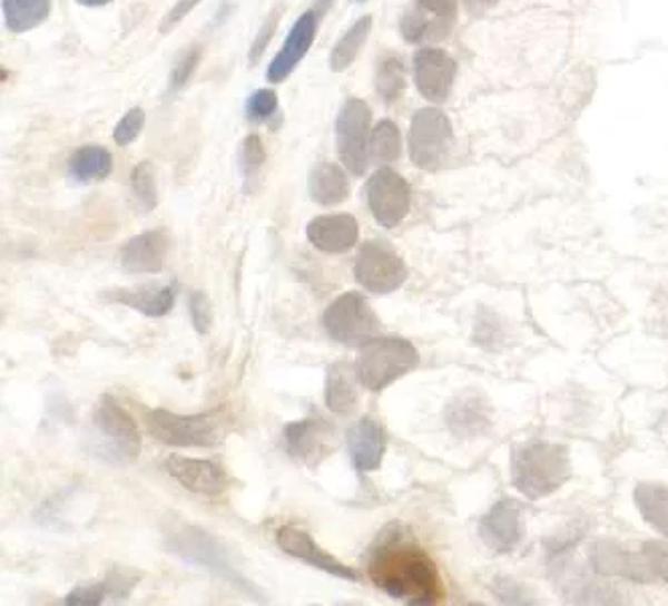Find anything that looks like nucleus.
Returning <instances> with one entry per match:
<instances>
[{"label":"nucleus","instance_id":"obj_1","mask_svg":"<svg viewBox=\"0 0 668 606\" xmlns=\"http://www.w3.org/2000/svg\"><path fill=\"white\" fill-rule=\"evenodd\" d=\"M367 576L390 598L412 606L444 603L441 570L431 554L396 526L382 531L367 556Z\"/></svg>","mask_w":668,"mask_h":606},{"label":"nucleus","instance_id":"obj_2","mask_svg":"<svg viewBox=\"0 0 668 606\" xmlns=\"http://www.w3.org/2000/svg\"><path fill=\"white\" fill-rule=\"evenodd\" d=\"M570 477L571 459L566 444L531 439L511 454V479L525 498H548Z\"/></svg>","mask_w":668,"mask_h":606},{"label":"nucleus","instance_id":"obj_3","mask_svg":"<svg viewBox=\"0 0 668 606\" xmlns=\"http://www.w3.org/2000/svg\"><path fill=\"white\" fill-rule=\"evenodd\" d=\"M148 433L170 447H203L210 449L225 439L230 414L225 407L203 414H176L166 409H151L144 414Z\"/></svg>","mask_w":668,"mask_h":606},{"label":"nucleus","instance_id":"obj_4","mask_svg":"<svg viewBox=\"0 0 668 606\" xmlns=\"http://www.w3.org/2000/svg\"><path fill=\"white\" fill-rule=\"evenodd\" d=\"M419 350L404 338H374L360 348L356 358L357 382L370 390L380 392L389 389L392 382L402 379L419 366Z\"/></svg>","mask_w":668,"mask_h":606},{"label":"nucleus","instance_id":"obj_5","mask_svg":"<svg viewBox=\"0 0 668 606\" xmlns=\"http://www.w3.org/2000/svg\"><path fill=\"white\" fill-rule=\"evenodd\" d=\"M324 328L337 344L362 348L377 338L382 324L364 295L347 292L325 310Z\"/></svg>","mask_w":668,"mask_h":606},{"label":"nucleus","instance_id":"obj_6","mask_svg":"<svg viewBox=\"0 0 668 606\" xmlns=\"http://www.w3.org/2000/svg\"><path fill=\"white\" fill-rule=\"evenodd\" d=\"M451 148H453L451 119L446 118L441 109H419L410 121L409 130V154L412 164L421 170L434 173L449 158Z\"/></svg>","mask_w":668,"mask_h":606},{"label":"nucleus","instance_id":"obj_7","mask_svg":"<svg viewBox=\"0 0 668 606\" xmlns=\"http://www.w3.org/2000/svg\"><path fill=\"white\" fill-rule=\"evenodd\" d=\"M94 424L111 461L131 463L141 453V434L130 412L114 397H101L94 412Z\"/></svg>","mask_w":668,"mask_h":606},{"label":"nucleus","instance_id":"obj_8","mask_svg":"<svg viewBox=\"0 0 668 606\" xmlns=\"http://www.w3.org/2000/svg\"><path fill=\"white\" fill-rule=\"evenodd\" d=\"M372 136V109L364 99L350 98L335 121V144L345 168L356 176L366 173Z\"/></svg>","mask_w":668,"mask_h":606},{"label":"nucleus","instance_id":"obj_9","mask_svg":"<svg viewBox=\"0 0 668 606\" xmlns=\"http://www.w3.org/2000/svg\"><path fill=\"white\" fill-rule=\"evenodd\" d=\"M354 275L356 282L366 292L386 295L404 285L409 277V270L394 247H390L386 241L377 238V241H366L362 250L357 251Z\"/></svg>","mask_w":668,"mask_h":606},{"label":"nucleus","instance_id":"obj_10","mask_svg":"<svg viewBox=\"0 0 668 606\" xmlns=\"http://www.w3.org/2000/svg\"><path fill=\"white\" fill-rule=\"evenodd\" d=\"M410 185L392 168H380L370 176L366 201L372 217L384 228L399 227L410 211Z\"/></svg>","mask_w":668,"mask_h":606},{"label":"nucleus","instance_id":"obj_11","mask_svg":"<svg viewBox=\"0 0 668 606\" xmlns=\"http://www.w3.org/2000/svg\"><path fill=\"white\" fill-rule=\"evenodd\" d=\"M456 11L459 0H414L400 21V33L409 43L441 41L453 31Z\"/></svg>","mask_w":668,"mask_h":606},{"label":"nucleus","instance_id":"obj_12","mask_svg":"<svg viewBox=\"0 0 668 606\" xmlns=\"http://www.w3.org/2000/svg\"><path fill=\"white\" fill-rule=\"evenodd\" d=\"M283 441L292 457L305 466L317 467L334 451V427L322 417L289 422L283 429Z\"/></svg>","mask_w":668,"mask_h":606},{"label":"nucleus","instance_id":"obj_13","mask_svg":"<svg viewBox=\"0 0 668 606\" xmlns=\"http://www.w3.org/2000/svg\"><path fill=\"white\" fill-rule=\"evenodd\" d=\"M412 71L422 98L432 104L449 99L456 79V63L451 55L434 47H422L414 55Z\"/></svg>","mask_w":668,"mask_h":606},{"label":"nucleus","instance_id":"obj_14","mask_svg":"<svg viewBox=\"0 0 668 606\" xmlns=\"http://www.w3.org/2000/svg\"><path fill=\"white\" fill-rule=\"evenodd\" d=\"M164 467L183 488L198 493V496H206V498L223 496L233 483L225 467L218 466L215 461H208V459L173 454L166 459Z\"/></svg>","mask_w":668,"mask_h":606},{"label":"nucleus","instance_id":"obj_15","mask_svg":"<svg viewBox=\"0 0 668 606\" xmlns=\"http://www.w3.org/2000/svg\"><path fill=\"white\" fill-rule=\"evenodd\" d=\"M523 509L515 499H499L479 521V536L497 554L513 553L523 540Z\"/></svg>","mask_w":668,"mask_h":606},{"label":"nucleus","instance_id":"obj_16","mask_svg":"<svg viewBox=\"0 0 668 606\" xmlns=\"http://www.w3.org/2000/svg\"><path fill=\"white\" fill-rule=\"evenodd\" d=\"M592 570L600 576H616L632 583H650L640 546H628L620 541H596L590 550Z\"/></svg>","mask_w":668,"mask_h":606},{"label":"nucleus","instance_id":"obj_17","mask_svg":"<svg viewBox=\"0 0 668 606\" xmlns=\"http://www.w3.org/2000/svg\"><path fill=\"white\" fill-rule=\"evenodd\" d=\"M277 544H279L281 550L285 554H289L293 558L302 560V563L310 564L313 568H320L324 573L337 576L342 580L347 583H357L360 580V574L340 563L337 558H334L332 554L322 550L312 536L302 528H295V526H283L277 531Z\"/></svg>","mask_w":668,"mask_h":606},{"label":"nucleus","instance_id":"obj_18","mask_svg":"<svg viewBox=\"0 0 668 606\" xmlns=\"http://www.w3.org/2000/svg\"><path fill=\"white\" fill-rule=\"evenodd\" d=\"M317 21H320V14L312 9V11L303 12L302 17L293 22L292 31L287 35L279 53L275 55L269 63L267 81L283 84L287 77L292 76L295 67L302 63L303 57L312 49L315 35H317Z\"/></svg>","mask_w":668,"mask_h":606},{"label":"nucleus","instance_id":"obj_19","mask_svg":"<svg viewBox=\"0 0 668 606\" xmlns=\"http://www.w3.org/2000/svg\"><path fill=\"white\" fill-rule=\"evenodd\" d=\"M170 241L163 228L146 231L141 235L131 237L119 250V265L128 273H160L166 263Z\"/></svg>","mask_w":668,"mask_h":606},{"label":"nucleus","instance_id":"obj_20","mask_svg":"<svg viewBox=\"0 0 668 606\" xmlns=\"http://www.w3.org/2000/svg\"><path fill=\"white\" fill-rule=\"evenodd\" d=\"M345 439L350 459L360 473H372L380 469L386 453V433L374 417H362L347 431Z\"/></svg>","mask_w":668,"mask_h":606},{"label":"nucleus","instance_id":"obj_21","mask_svg":"<svg viewBox=\"0 0 668 606\" xmlns=\"http://www.w3.org/2000/svg\"><path fill=\"white\" fill-rule=\"evenodd\" d=\"M444 421L456 437H479L487 433L493 422L491 404L481 392L466 390L449 402L444 411Z\"/></svg>","mask_w":668,"mask_h":606},{"label":"nucleus","instance_id":"obj_22","mask_svg":"<svg viewBox=\"0 0 668 606\" xmlns=\"http://www.w3.org/2000/svg\"><path fill=\"white\" fill-rule=\"evenodd\" d=\"M360 227L352 215H324L307 225V238L315 250L324 253H345L356 247Z\"/></svg>","mask_w":668,"mask_h":606},{"label":"nucleus","instance_id":"obj_23","mask_svg":"<svg viewBox=\"0 0 668 606\" xmlns=\"http://www.w3.org/2000/svg\"><path fill=\"white\" fill-rule=\"evenodd\" d=\"M106 302L121 303L148 317L170 314L176 300L173 285H141L136 290H108L101 295Z\"/></svg>","mask_w":668,"mask_h":606},{"label":"nucleus","instance_id":"obj_24","mask_svg":"<svg viewBox=\"0 0 668 606\" xmlns=\"http://www.w3.org/2000/svg\"><path fill=\"white\" fill-rule=\"evenodd\" d=\"M356 370L345 362H334L325 379V404L335 414H352L357 407Z\"/></svg>","mask_w":668,"mask_h":606},{"label":"nucleus","instance_id":"obj_25","mask_svg":"<svg viewBox=\"0 0 668 606\" xmlns=\"http://www.w3.org/2000/svg\"><path fill=\"white\" fill-rule=\"evenodd\" d=\"M111 168H114L111 154L104 146H96V144L77 148L67 164L69 178L79 185H91V183L106 180L111 174Z\"/></svg>","mask_w":668,"mask_h":606},{"label":"nucleus","instance_id":"obj_26","mask_svg":"<svg viewBox=\"0 0 668 606\" xmlns=\"http://www.w3.org/2000/svg\"><path fill=\"white\" fill-rule=\"evenodd\" d=\"M310 195L317 205H342L350 196V183L342 166L320 163L310 174Z\"/></svg>","mask_w":668,"mask_h":606},{"label":"nucleus","instance_id":"obj_27","mask_svg":"<svg viewBox=\"0 0 668 606\" xmlns=\"http://www.w3.org/2000/svg\"><path fill=\"white\" fill-rule=\"evenodd\" d=\"M173 548L174 553L180 554L186 560L203 564L206 568H213L215 573L225 574V570H230V566H227L225 558L218 553L216 541L208 538L205 531L193 530L190 534L184 530L183 534H176Z\"/></svg>","mask_w":668,"mask_h":606},{"label":"nucleus","instance_id":"obj_28","mask_svg":"<svg viewBox=\"0 0 668 606\" xmlns=\"http://www.w3.org/2000/svg\"><path fill=\"white\" fill-rule=\"evenodd\" d=\"M53 9V0H2L4 27L14 35L41 27Z\"/></svg>","mask_w":668,"mask_h":606},{"label":"nucleus","instance_id":"obj_29","mask_svg":"<svg viewBox=\"0 0 668 606\" xmlns=\"http://www.w3.org/2000/svg\"><path fill=\"white\" fill-rule=\"evenodd\" d=\"M372 25L374 19L372 14H366L362 19H357L344 35L342 39L334 45L332 55H330V69L334 74H342L347 67L352 66L357 59V55L362 51V47L366 45L367 37L372 33Z\"/></svg>","mask_w":668,"mask_h":606},{"label":"nucleus","instance_id":"obj_30","mask_svg":"<svg viewBox=\"0 0 668 606\" xmlns=\"http://www.w3.org/2000/svg\"><path fill=\"white\" fill-rule=\"evenodd\" d=\"M635 504L648 526L668 538V488L640 483L635 489Z\"/></svg>","mask_w":668,"mask_h":606},{"label":"nucleus","instance_id":"obj_31","mask_svg":"<svg viewBox=\"0 0 668 606\" xmlns=\"http://www.w3.org/2000/svg\"><path fill=\"white\" fill-rule=\"evenodd\" d=\"M374 86H376L377 98L384 104H394L402 98L406 89V69L399 57L389 55L377 63Z\"/></svg>","mask_w":668,"mask_h":606},{"label":"nucleus","instance_id":"obj_32","mask_svg":"<svg viewBox=\"0 0 668 606\" xmlns=\"http://www.w3.org/2000/svg\"><path fill=\"white\" fill-rule=\"evenodd\" d=\"M402 152L399 126L392 119L377 121L370 136V156L380 164L396 163Z\"/></svg>","mask_w":668,"mask_h":606},{"label":"nucleus","instance_id":"obj_33","mask_svg":"<svg viewBox=\"0 0 668 606\" xmlns=\"http://www.w3.org/2000/svg\"><path fill=\"white\" fill-rule=\"evenodd\" d=\"M131 195L141 213H151L158 206V185L151 160H141L130 174Z\"/></svg>","mask_w":668,"mask_h":606},{"label":"nucleus","instance_id":"obj_34","mask_svg":"<svg viewBox=\"0 0 668 606\" xmlns=\"http://www.w3.org/2000/svg\"><path fill=\"white\" fill-rule=\"evenodd\" d=\"M638 546H640V554L647 566L650 583L662 580L668 585V541H642Z\"/></svg>","mask_w":668,"mask_h":606},{"label":"nucleus","instance_id":"obj_35","mask_svg":"<svg viewBox=\"0 0 668 606\" xmlns=\"http://www.w3.org/2000/svg\"><path fill=\"white\" fill-rule=\"evenodd\" d=\"M265 158H267V152H265V146H263L261 136H257V134L247 136V138L243 140L240 156H238V160H240V170H243V176H245V183H250V180H255V178L259 176L261 168H263V164H265Z\"/></svg>","mask_w":668,"mask_h":606},{"label":"nucleus","instance_id":"obj_36","mask_svg":"<svg viewBox=\"0 0 668 606\" xmlns=\"http://www.w3.org/2000/svg\"><path fill=\"white\" fill-rule=\"evenodd\" d=\"M277 109H279L277 94L273 89H257L247 98L245 116H247L248 121L261 124V121L273 118L277 114Z\"/></svg>","mask_w":668,"mask_h":606},{"label":"nucleus","instance_id":"obj_37","mask_svg":"<svg viewBox=\"0 0 668 606\" xmlns=\"http://www.w3.org/2000/svg\"><path fill=\"white\" fill-rule=\"evenodd\" d=\"M281 12H283V9H281V7H275V9L269 12V17L265 19V22L261 25L259 33H257L255 41H253L250 49H248V63H250V67L259 63L261 57H263V53H265V49L269 47L271 39H273L275 33H277V27H279L281 21Z\"/></svg>","mask_w":668,"mask_h":606},{"label":"nucleus","instance_id":"obj_38","mask_svg":"<svg viewBox=\"0 0 668 606\" xmlns=\"http://www.w3.org/2000/svg\"><path fill=\"white\" fill-rule=\"evenodd\" d=\"M200 47H190L186 53L180 55V59L174 63L173 74H170V94H178L195 76L196 67L200 63Z\"/></svg>","mask_w":668,"mask_h":606},{"label":"nucleus","instance_id":"obj_39","mask_svg":"<svg viewBox=\"0 0 668 606\" xmlns=\"http://www.w3.org/2000/svg\"><path fill=\"white\" fill-rule=\"evenodd\" d=\"M188 312L193 317V325H195L198 334H208L213 322H215V312H213V303L208 300V295L205 292H193L188 297Z\"/></svg>","mask_w":668,"mask_h":606},{"label":"nucleus","instance_id":"obj_40","mask_svg":"<svg viewBox=\"0 0 668 606\" xmlns=\"http://www.w3.org/2000/svg\"><path fill=\"white\" fill-rule=\"evenodd\" d=\"M144 124H146V111L144 109H128V114L119 119L118 126L114 130V141L118 146H121V148L130 146L131 141L140 136V131L144 130Z\"/></svg>","mask_w":668,"mask_h":606},{"label":"nucleus","instance_id":"obj_41","mask_svg":"<svg viewBox=\"0 0 668 606\" xmlns=\"http://www.w3.org/2000/svg\"><path fill=\"white\" fill-rule=\"evenodd\" d=\"M109 598L108 580H101L96 585L81 586L73 593H69L66 598V605L71 606H99Z\"/></svg>","mask_w":668,"mask_h":606},{"label":"nucleus","instance_id":"obj_42","mask_svg":"<svg viewBox=\"0 0 668 606\" xmlns=\"http://www.w3.org/2000/svg\"><path fill=\"white\" fill-rule=\"evenodd\" d=\"M200 2H203V0H176V4H174L170 12H168V14L164 17L163 22H160V33H170L174 27H176L178 22L184 21L190 12L195 11Z\"/></svg>","mask_w":668,"mask_h":606},{"label":"nucleus","instance_id":"obj_43","mask_svg":"<svg viewBox=\"0 0 668 606\" xmlns=\"http://www.w3.org/2000/svg\"><path fill=\"white\" fill-rule=\"evenodd\" d=\"M466 2V7H469V11L481 12L489 9V7H493L497 0H464Z\"/></svg>","mask_w":668,"mask_h":606},{"label":"nucleus","instance_id":"obj_44","mask_svg":"<svg viewBox=\"0 0 668 606\" xmlns=\"http://www.w3.org/2000/svg\"><path fill=\"white\" fill-rule=\"evenodd\" d=\"M77 4H81V7H87V9H98V7H106L109 2H114V0H73Z\"/></svg>","mask_w":668,"mask_h":606},{"label":"nucleus","instance_id":"obj_45","mask_svg":"<svg viewBox=\"0 0 668 606\" xmlns=\"http://www.w3.org/2000/svg\"><path fill=\"white\" fill-rule=\"evenodd\" d=\"M332 2H334V0H317V2H315V11H317V14H320V17L325 14L327 9L332 7Z\"/></svg>","mask_w":668,"mask_h":606},{"label":"nucleus","instance_id":"obj_46","mask_svg":"<svg viewBox=\"0 0 668 606\" xmlns=\"http://www.w3.org/2000/svg\"><path fill=\"white\" fill-rule=\"evenodd\" d=\"M356 2H366V0H356Z\"/></svg>","mask_w":668,"mask_h":606}]
</instances>
